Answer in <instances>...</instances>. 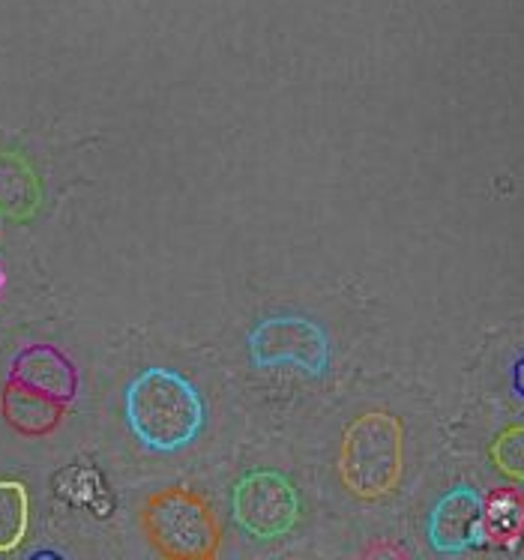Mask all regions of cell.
<instances>
[{
  "instance_id": "3",
  "label": "cell",
  "mask_w": 524,
  "mask_h": 560,
  "mask_svg": "<svg viewBox=\"0 0 524 560\" xmlns=\"http://www.w3.org/2000/svg\"><path fill=\"white\" fill-rule=\"evenodd\" d=\"M141 527L168 560H213L222 527L213 506L193 489H165L141 506Z\"/></svg>"
},
{
  "instance_id": "11",
  "label": "cell",
  "mask_w": 524,
  "mask_h": 560,
  "mask_svg": "<svg viewBox=\"0 0 524 560\" xmlns=\"http://www.w3.org/2000/svg\"><path fill=\"white\" fill-rule=\"evenodd\" d=\"M31 527V494L22 480H0V555L24 542Z\"/></svg>"
},
{
  "instance_id": "1",
  "label": "cell",
  "mask_w": 524,
  "mask_h": 560,
  "mask_svg": "<svg viewBox=\"0 0 524 560\" xmlns=\"http://www.w3.org/2000/svg\"><path fill=\"white\" fill-rule=\"evenodd\" d=\"M129 432L153 453H181L205 432L207 408L193 381L165 366L138 372L126 387Z\"/></svg>"
},
{
  "instance_id": "14",
  "label": "cell",
  "mask_w": 524,
  "mask_h": 560,
  "mask_svg": "<svg viewBox=\"0 0 524 560\" xmlns=\"http://www.w3.org/2000/svg\"><path fill=\"white\" fill-rule=\"evenodd\" d=\"M7 291V270H3V264H0V294Z\"/></svg>"
},
{
  "instance_id": "15",
  "label": "cell",
  "mask_w": 524,
  "mask_h": 560,
  "mask_svg": "<svg viewBox=\"0 0 524 560\" xmlns=\"http://www.w3.org/2000/svg\"><path fill=\"white\" fill-rule=\"evenodd\" d=\"M34 558H60L58 551H36Z\"/></svg>"
},
{
  "instance_id": "13",
  "label": "cell",
  "mask_w": 524,
  "mask_h": 560,
  "mask_svg": "<svg viewBox=\"0 0 524 560\" xmlns=\"http://www.w3.org/2000/svg\"><path fill=\"white\" fill-rule=\"evenodd\" d=\"M513 381H515V389H519V396H524V357L515 363Z\"/></svg>"
},
{
  "instance_id": "6",
  "label": "cell",
  "mask_w": 524,
  "mask_h": 560,
  "mask_svg": "<svg viewBox=\"0 0 524 560\" xmlns=\"http://www.w3.org/2000/svg\"><path fill=\"white\" fill-rule=\"evenodd\" d=\"M429 542L441 555H458L482 542V498L470 486H456L434 503Z\"/></svg>"
},
{
  "instance_id": "10",
  "label": "cell",
  "mask_w": 524,
  "mask_h": 560,
  "mask_svg": "<svg viewBox=\"0 0 524 560\" xmlns=\"http://www.w3.org/2000/svg\"><path fill=\"white\" fill-rule=\"evenodd\" d=\"M524 537V492L494 489L482 501V542L515 546Z\"/></svg>"
},
{
  "instance_id": "5",
  "label": "cell",
  "mask_w": 524,
  "mask_h": 560,
  "mask_svg": "<svg viewBox=\"0 0 524 560\" xmlns=\"http://www.w3.org/2000/svg\"><path fill=\"white\" fill-rule=\"evenodd\" d=\"M231 513L249 537L279 539L300 522V494L279 470H249L231 492Z\"/></svg>"
},
{
  "instance_id": "2",
  "label": "cell",
  "mask_w": 524,
  "mask_h": 560,
  "mask_svg": "<svg viewBox=\"0 0 524 560\" xmlns=\"http://www.w3.org/2000/svg\"><path fill=\"white\" fill-rule=\"evenodd\" d=\"M405 468V429L389 411H369L345 429L339 446L342 486L360 501L387 498Z\"/></svg>"
},
{
  "instance_id": "9",
  "label": "cell",
  "mask_w": 524,
  "mask_h": 560,
  "mask_svg": "<svg viewBox=\"0 0 524 560\" xmlns=\"http://www.w3.org/2000/svg\"><path fill=\"white\" fill-rule=\"evenodd\" d=\"M43 207V184L34 165L15 150H0V217L31 222Z\"/></svg>"
},
{
  "instance_id": "4",
  "label": "cell",
  "mask_w": 524,
  "mask_h": 560,
  "mask_svg": "<svg viewBox=\"0 0 524 560\" xmlns=\"http://www.w3.org/2000/svg\"><path fill=\"white\" fill-rule=\"evenodd\" d=\"M249 357L258 369L294 366L308 377H324L330 369V339L318 320L279 315L249 332Z\"/></svg>"
},
{
  "instance_id": "12",
  "label": "cell",
  "mask_w": 524,
  "mask_h": 560,
  "mask_svg": "<svg viewBox=\"0 0 524 560\" xmlns=\"http://www.w3.org/2000/svg\"><path fill=\"white\" fill-rule=\"evenodd\" d=\"M491 462L501 474L524 482V423L506 425L501 435L491 441Z\"/></svg>"
},
{
  "instance_id": "8",
  "label": "cell",
  "mask_w": 524,
  "mask_h": 560,
  "mask_svg": "<svg viewBox=\"0 0 524 560\" xmlns=\"http://www.w3.org/2000/svg\"><path fill=\"white\" fill-rule=\"evenodd\" d=\"M0 411L7 417V423L27 438L51 435L63 417H67V405L58 399H48L36 389L24 387L19 381H7L3 396H0Z\"/></svg>"
},
{
  "instance_id": "7",
  "label": "cell",
  "mask_w": 524,
  "mask_h": 560,
  "mask_svg": "<svg viewBox=\"0 0 524 560\" xmlns=\"http://www.w3.org/2000/svg\"><path fill=\"white\" fill-rule=\"evenodd\" d=\"M10 381H19L24 387L36 389L48 399L63 401V405H69L79 393V372L72 366V360L51 345L22 348L12 360Z\"/></svg>"
}]
</instances>
